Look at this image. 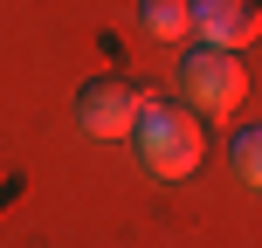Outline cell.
<instances>
[{
  "label": "cell",
  "mask_w": 262,
  "mask_h": 248,
  "mask_svg": "<svg viewBox=\"0 0 262 248\" xmlns=\"http://www.w3.org/2000/svg\"><path fill=\"white\" fill-rule=\"evenodd\" d=\"M131 152H138V166L152 172V179H166V186L193 179V172L207 166L200 118L180 104V97H166V90H145L138 118H131Z\"/></svg>",
  "instance_id": "6da1fadb"
},
{
  "label": "cell",
  "mask_w": 262,
  "mask_h": 248,
  "mask_svg": "<svg viewBox=\"0 0 262 248\" xmlns=\"http://www.w3.org/2000/svg\"><path fill=\"white\" fill-rule=\"evenodd\" d=\"M172 90L193 118H235L249 110V49H207V41H186L180 49V69H172Z\"/></svg>",
  "instance_id": "7a4b0ae2"
},
{
  "label": "cell",
  "mask_w": 262,
  "mask_h": 248,
  "mask_svg": "<svg viewBox=\"0 0 262 248\" xmlns=\"http://www.w3.org/2000/svg\"><path fill=\"white\" fill-rule=\"evenodd\" d=\"M138 104H145V83H131V76H90V83H76V97H69L76 131L83 138H104V145L131 138Z\"/></svg>",
  "instance_id": "3957f363"
},
{
  "label": "cell",
  "mask_w": 262,
  "mask_h": 248,
  "mask_svg": "<svg viewBox=\"0 0 262 248\" xmlns=\"http://www.w3.org/2000/svg\"><path fill=\"white\" fill-rule=\"evenodd\" d=\"M255 28H262L255 0H193V41L207 49H249Z\"/></svg>",
  "instance_id": "277c9868"
},
{
  "label": "cell",
  "mask_w": 262,
  "mask_h": 248,
  "mask_svg": "<svg viewBox=\"0 0 262 248\" xmlns=\"http://www.w3.org/2000/svg\"><path fill=\"white\" fill-rule=\"evenodd\" d=\"M138 28L152 41H193V0H138Z\"/></svg>",
  "instance_id": "5b68a950"
},
{
  "label": "cell",
  "mask_w": 262,
  "mask_h": 248,
  "mask_svg": "<svg viewBox=\"0 0 262 248\" xmlns=\"http://www.w3.org/2000/svg\"><path fill=\"white\" fill-rule=\"evenodd\" d=\"M228 166H235V179L249 186H262V131L255 124H235V138H228Z\"/></svg>",
  "instance_id": "8992f818"
}]
</instances>
